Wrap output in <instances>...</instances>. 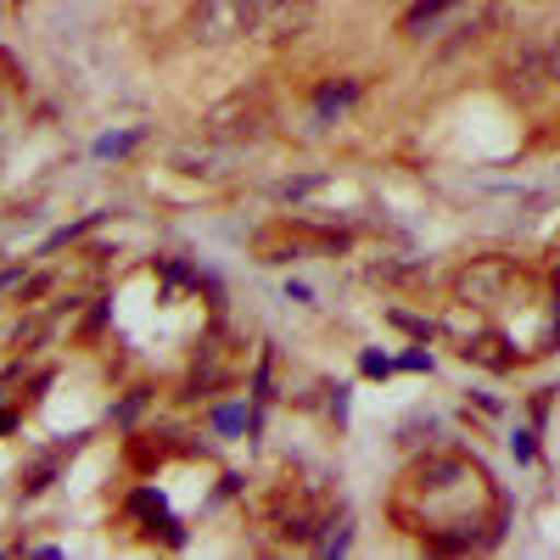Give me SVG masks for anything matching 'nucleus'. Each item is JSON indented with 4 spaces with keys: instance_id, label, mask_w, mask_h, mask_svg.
Instances as JSON below:
<instances>
[{
    "instance_id": "7ed1b4c3",
    "label": "nucleus",
    "mask_w": 560,
    "mask_h": 560,
    "mask_svg": "<svg viewBox=\"0 0 560 560\" xmlns=\"http://www.w3.org/2000/svg\"><path fill=\"white\" fill-rule=\"evenodd\" d=\"M191 39L219 51V45H236V39H253V0H197L191 7Z\"/></svg>"
},
{
    "instance_id": "9d476101",
    "label": "nucleus",
    "mask_w": 560,
    "mask_h": 560,
    "mask_svg": "<svg viewBox=\"0 0 560 560\" xmlns=\"http://www.w3.org/2000/svg\"><path fill=\"white\" fill-rule=\"evenodd\" d=\"M12 427H18V420H12L7 409H0V432H12Z\"/></svg>"
},
{
    "instance_id": "6e6552de",
    "label": "nucleus",
    "mask_w": 560,
    "mask_h": 560,
    "mask_svg": "<svg viewBox=\"0 0 560 560\" xmlns=\"http://www.w3.org/2000/svg\"><path fill=\"white\" fill-rule=\"evenodd\" d=\"M135 140H140V135H107L96 152H102V158H118V152H129V147H135Z\"/></svg>"
},
{
    "instance_id": "f03ea898",
    "label": "nucleus",
    "mask_w": 560,
    "mask_h": 560,
    "mask_svg": "<svg viewBox=\"0 0 560 560\" xmlns=\"http://www.w3.org/2000/svg\"><path fill=\"white\" fill-rule=\"evenodd\" d=\"M516 287H522V275H516L510 258H471L454 275V298L465 308H499V303H510Z\"/></svg>"
},
{
    "instance_id": "1a4fd4ad",
    "label": "nucleus",
    "mask_w": 560,
    "mask_h": 560,
    "mask_svg": "<svg viewBox=\"0 0 560 560\" xmlns=\"http://www.w3.org/2000/svg\"><path fill=\"white\" fill-rule=\"evenodd\" d=\"M544 57H549V79H560V28L549 34V45H544Z\"/></svg>"
},
{
    "instance_id": "f257e3e1",
    "label": "nucleus",
    "mask_w": 560,
    "mask_h": 560,
    "mask_svg": "<svg viewBox=\"0 0 560 560\" xmlns=\"http://www.w3.org/2000/svg\"><path fill=\"white\" fill-rule=\"evenodd\" d=\"M269 124H275V113H269L264 90H236V96H224V102L208 107V118H202V129H208L213 140H224V147H253V140L269 135Z\"/></svg>"
},
{
    "instance_id": "423d86ee",
    "label": "nucleus",
    "mask_w": 560,
    "mask_h": 560,
    "mask_svg": "<svg viewBox=\"0 0 560 560\" xmlns=\"http://www.w3.org/2000/svg\"><path fill=\"white\" fill-rule=\"evenodd\" d=\"M353 96H359V79H342V84H325L319 96H314V118H319V124H331V118H337V113H342V107H348Z\"/></svg>"
},
{
    "instance_id": "0eeeda50",
    "label": "nucleus",
    "mask_w": 560,
    "mask_h": 560,
    "mask_svg": "<svg viewBox=\"0 0 560 560\" xmlns=\"http://www.w3.org/2000/svg\"><path fill=\"white\" fill-rule=\"evenodd\" d=\"M448 7H454V0H415V7L404 12V34H409V39H420V28H432Z\"/></svg>"
},
{
    "instance_id": "20e7f679",
    "label": "nucleus",
    "mask_w": 560,
    "mask_h": 560,
    "mask_svg": "<svg viewBox=\"0 0 560 560\" xmlns=\"http://www.w3.org/2000/svg\"><path fill=\"white\" fill-rule=\"evenodd\" d=\"M319 0H253V39L258 45H292L308 34Z\"/></svg>"
},
{
    "instance_id": "39448f33",
    "label": "nucleus",
    "mask_w": 560,
    "mask_h": 560,
    "mask_svg": "<svg viewBox=\"0 0 560 560\" xmlns=\"http://www.w3.org/2000/svg\"><path fill=\"white\" fill-rule=\"evenodd\" d=\"M129 510H135V516H147V522H152L147 533H163L168 544H179V527H174V516H168V510H163V499H152L147 488H140V493L129 499Z\"/></svg>"
}]
</instances>
